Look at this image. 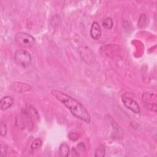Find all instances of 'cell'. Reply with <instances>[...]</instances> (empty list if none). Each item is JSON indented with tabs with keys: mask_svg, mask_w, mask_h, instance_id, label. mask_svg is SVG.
Returning a JSON list of instances; mask_svg holds the SVG:
<instances>
[{
	"mask_svg": "<svg viewBox=\"0 0 157 157\" xmlns=\"http://www.w3.org/2000/svg\"><path fill=\"white\" fill-rule=\"evenodd\" d=\"M51 93L56 99L69 109L73 115L86 123H90V113L81 102L59 90H53L51 91Z\"/></svg>",
	"mask_w": 157,
	"mask_h": 157,
	"instance_id": "1",
	"label": "cell"
},
{
	"mask_svg": "<svg viewBox=\"0 0 157 157\" xmlns=\"http://www.w3.org/2000/svg\"><path fill=\"white\" fill-rule=\"evenodd\" d=\"M15 42L17 45L21 47L30 48L35 43V38L26 33H18L15 36Z\"/></svg>",
	"mask_w": 157,
	"mask_h": 157,
	"instance_id": "2",
	"label": "cell"
},
{
	"mask_svg": "<svg viewBox=\"0 0 157 157\" xmlns=\"http://www.w3.org/2000/svg\"><path fill=\"white\" fill-rule=\"evenodd\" d=\"M31 56L25 50H18L14 53V61L17 64L23 67L29 66L31 63Z\"/></svg>",
	"mask_w": 157,
	"mask_h": 157,
	"instance_id": "3",
	"label": "cell"
},
{
	"mask_svg": "<svg viewBox=\"0 0 157 157\" xmlns=\"http://www.w3.org/2000/svg\"><path fill=\"white\" fill-rule=\"evenodd\" d=\"M142 100L145 106L147 109L155 112H156L157 97L155 94L150 93H144L142 96Z\"/></svg>",
	"mask_w": 157,
	"mask_h": 157,
	"instance_id": "4",
	"label": "cell"
},
{
	"mask_svg": "<svg viewBox=\"0 0 157 157\" xmlns=\"http://www.w3.org/2000/svg\"><path fill=\"white\" fill-rule=\"evenodd\" d=\"M121 100L123 104L129 110L136 113H138L140 112V108L137 102L133 99L123 95L121 96Z\"/></svg>",
	"mask_w": 157,
	"mask_h": 157,
	"instance_id": "5",
	"label": "cell"
},
{
	"mask_svg": "<svg viewBox=\"0 0 157 157\" xmlns=\"http://www.w3.org/2000/svg\"><path fill=\"white\" fill-rule=\"evenodd\" d=\"M31 88H32L31 86L29 85V84L26 83L18 82H15L12 83L9 86L10 90L17 93H21L29 91L31 90Z\"/></svg>",
	"mask_w": 157,
	"mask_h": 157,
	"instance_id": "6",
	"label": "cell"
},
{
	"mask_svg": "<svg viewBox=\"0 0 157 157\" xmlns=\"http://www.w3.org/2000/svg\"><path fill=\"white\" fill-rule=\"evenodd\" d=\"M90 36L93 39H99L101 36V29L98 23L94 21L90 28Z\"/></svg>",
	"mask_w": 157,
	"mask_h": 157,
	"instance_id": "7",
	"label": "cell"
},
{
	"mask_svg": "<svg viewBox=\"0 0 157 157\" xmlns=\"http://www.w3.org/2000/svg\"><path fill=\"white\" fill-rule=\"evenodd\" d=\"M13 101V98L9 96H6L2 98L0 100V109L2 110L8 109L12 105Z\"/></svg>",
	"mask_w": 157,
	"mask_h": 157,
	"instance_id": "8",
	"label": "cell"
},
{
	"mask_svg": "<svg viewBox=\"0 0 157 157\" xmlns=\"http://www.w3.org/2000/svg\"><path fill=\"white\" fill-rule=\"evenodd\" d=\"M69 153V147L66 143H63L61 144L59 148V156L64 157L68 156Z\"/></svg>",
	"mask_w": 157,
	"mask_h": 157,
	"instance_id": "9",
	"label": "cell"
},
{
	"mask_svg": "<svg viewBox=\"0 0 157 157\" xmlns=\"http://www.w3.org/2000/svg\"><path fill=\"white\" fill-rule=\"evenodd\" d=\"M42 145V140L40 139H36L31 144L30 149L32 151L38 150Z\"/></svg>",
	"mask_w": 157,
	"mask_h": 157,
	"instance_id": "10",
	"label": "cell"
},
{
	"mask_svg": "<svg viewBox=\"0 0 157 157\" xmlns=\"http://www.w3.org/2000/svg\"><path fill=\"white\" fill-rule=\"evenodd\" d=\"M102 25L106 29H111L113 26L112 19L110 17L105 18L102 22Z\"/></svg>",
	"mask_w": 157,
	"mask_h": 157,
	"instance_id": "11",
	"label": "cell"
},
{
	"mask_svg": "<svg viewBox=\"0 0 157 157\" xmlns=\"http://www.w3.org/2000/svg\"><path fill=\"white\" fill-rule=\"evenodd\" d=\"M105 156V148L103 146H101L99 147L96 151H95V154H94V156H100V157H103Z\"/></svg>",
	"mask_w": 157,
	"mask_h": 157,
	"instance_id": "12",
	"label": "cell"
},
{
	"mask_svg": "<svg viewBox=\"0 0 157 157\" xmlns=\"http://www.w3.org/2000/svg\"><path fill=\"white\" fill-rule=\"evenodd\" d=\"M7 128L6 124L1 121L0 124V134L1 136H5L7 134Z\"/></svg>",
	"mask_w": 157,
	"mask_h": 157,
	"instance_id": "13",
	"label": "cell"
},
{
	"mask_svg": "<svg viewBox=\"0 0 157 157\" xmlns=\"http://www.w3.org/2000/svg\"><path fill=\"white\" fill-rule=\"evenodd\" d=\"M69 138L72 140H77L79 137V134L76 132H69Z\"/></svg>",
	"mask_w": 157,
	"mask_h": 157,
	"instance_id": "14",
	"label": "cell"
},
{
	"mask_svg": "<svg viewBox=\"0 0 157 157\" xmlns=\"http://www.w3.org/2000/svg\"><path fill=\"white\" fill-rule=\"evenodd\" d=\"M77 146H78V149L80 150H82V151H83V150H85V145H84V144H83V142H82V147L80 146V144H78Z\"/></svg>",
	"mask_w": 157,
	"mask_h": 157,
	"instance_id": "15",
	"label": "cell"
}]
</instances>
